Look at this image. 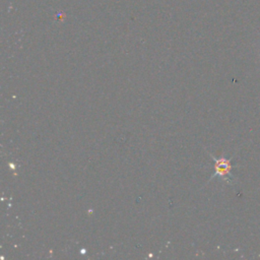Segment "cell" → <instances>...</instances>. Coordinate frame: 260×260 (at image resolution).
Here are the masks:
<instances>
[{
  "mask_svg": "<svg viewBox=\"0 0 260 260\" xmlns=\"http://www.w3.org/2000/svg\"><path fill=\"white\" fill-rule=\"evenodd\" d=\"M211 157L214 160V174L211 176V179H213L214 177H219L224 181L232 182L234 180V177L232 175V158H225L224 156L217 158L213 155H211Z\"/></svg>",
  "mask_w": 260,
  "mask_h": 260,
  "instance_id": "1",
  "label": "cell"
}]
</instances>
